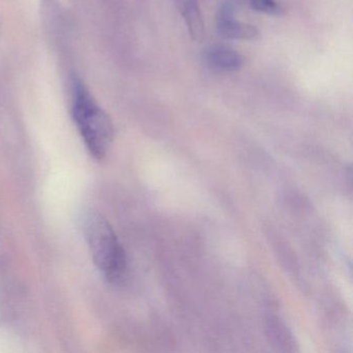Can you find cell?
Wrapping results in <instances>:
<instances>
[{
	"mask_svg": "<svg viewBox=\"0 0 353 353\" xmlns=\"http://www.w3.org/2000/svg\"><path fill=\"white\" fill-rule=\"evenodd\" d=\"M82 226L97 268L110 282L121 280L127 270V256L110 223L90 210L84 214Z\"/></svg>",
	"mask_w": 353,
	"mask_h": 353,
	"instance_id": "cell-1",
	"label": "cell"
},
{
	"mask_svg": "<svg viewBox=\"0 0 353 353\" xmlns=\"http://www.w3.org/2000/svg\"><path fill=\"white\" fill-rule=\"evenodd\" d=\"M72 114L90 154L97 159L104 158L113 139L112 123L85 85L78 80L73 83Z\"/></svg>",
	"mask_w": 353,
	"mask_h": 353,
	"instance_id": "cell-2",
	"label": "cell"
},
{
	"mask_svg": "<svg viewBox=\"0 0 353 353\" xmlns=\"http://www.w3.org/2000/svg\"><path fill=\"white\" fill-rule=\"evenodd\" d=\"M232 1H225L219 10L216 18V30L221 37L229 40L252 41L259 37L257 28L250 24L235 21L233 18Z\"/></svg>",
	"mask_w": 353,
	"mask_h": 353,
	"instance_id": "cell-3",
	"label": "cell"
},
{
	"mask_svg": "<svg viewBox=\"0 0 353 353\" xmlns=\"http://www.w3.org/2000/svg\"><path fill=\"white\" fill-rule=\"evenodd\" d=\"M204 61L214 71L234 72L243 67V57L236 51L224 46H214L204 53Z\"/></svg>",
	"mask_w": 353,
	"mask_h": 353,
	"instance_id": "cell-4",
	"label": "cell"
},
{
	"mask_svg": "<svg viewBox=\"0 0 353 353\" xmlns=\"http://www.w3.org/2000/svg\"><path fill=\"white\" fill-rule=\"evenodd\" d=\"M190 36L195 42H201L204 38V23L197 0H185L181 6Z\"/></svg>",
	"mask_w": 353,
	"mask_h": 353,
	"instance_id": "cell-5",
	"label": "cell"
},
{
	"mask_svg": "<svg viewBox=\"0 0 353 353\" xmlns=\"http://www.w3.org/2000/svg\"><path fill=\"white\" fill-rule=\"evenodd\" d=\"M251 6L255 11L268 15H280L283 11L276 0H251Z\"/></svg>",
	"mask_w": 353,
	"mask_h": 353,
	"instance_id": "cell-6",
	"label": "cell"
}]
</instances>
